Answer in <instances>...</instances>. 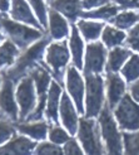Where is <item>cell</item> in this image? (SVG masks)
Here are the masks:
<instances>
[{"label":"cell","instance_id":"obj_1","mask_svg":"<svg viewBox=\"0 0 139 155\" xmlns=\"http://www.w3.org/2000/svg\"><path fill=\"white\" fill-rule=\"evenodd\" d=\"M99 124L102 129V135L107 145V151L109 154H120L122 153V136L117 130V125L110 114L109 105L104 106L100 112Z\"/></svg>","mask_w":139,"mask_h":155},{"label":"cell","instance_id":"obj_2","mask_svg":"<svg viewBox=\"0 0 139 155\" xmlns=\"http://www.w3.org/2000/svg\"><path fill=\"white\" fill-rule=\"evenodd\" d=\"M87 80V117H94L100 114L103 106V78L98 74L85 73Z\"/></svg>","mask_w":139,"mask_h":155},{"label":"cell","instance_id":"obj_3","mask_svg":"<svg viewBox=\"0 0 139 155\" xmlns=\"http://www.w3.org/2000/svg\"><path fill=\"white\" fill-rule=\"evenodd\" d=\"M48 44V39H43L40 42L35 43L32 48H29L23 56L18 59L17 64H15L11 69L5 72V77L9 80H18L20 76L24 74L28 69L32 67L33 64H35L34 62L36 61H40L42 59V54H43V51L45 48V45Z\"/></svg>","mask_w":139,"mask_h":155},{"label":"cell","instance_id":"obj_4","mask_svg":"<svg viewBox=\"0 0 139 155\" xmlns=\"http://www.w3.org/2000/svg\"><path fill=\"white\" fill-rule=\"evenodd\" d=\"M115 117L122 129L138 130L139 129V105L135 104L129 95H125L115 108Z\"/></svg>","mask_w":139,"mask_h":155},{"label":"cell","instance_id":"obj_5","mask_svg":"<svg viewBox=\"0 0 139 155\" xmlns=\"http://www.w3.org/2000/svg\"><path fill=\"white\" fill-rule=\"evenodd\" d=\"M78 137L82 141L84 150L88 154H103V148L100 144L98 124L93 120L82 119L79 125Z\"/></svg>","mask_w":139,"mask_h":155},{"label":"cell","instance_id":"obj_6","mask_svg":"<svg viewBox=\"0 0 139 155\" xmlns=\"http://www.w3.org/2000/svg\"><path fill=\"white\" fill-rule=\"evenodd\" d=\"M0 23H2L3 28L9 33V35L11 38V42L17 43L21 48L28 45L30 42L38 39V38L42 35V33H39L38 30L32 29L30 27L18 24V23L8 20V19H2Z\"/></svg>","mask_w":139,"mask_h":155},{"label":"cell","instance_id":"obj_7","mask_svg":"<svg viewBox=\"0 0 139 155\" xmlns=\"http://www.w3.org/2000/svg\"><path fill=\"white\" fill-rule=\"evenodd\" d=\"M32 77L33 80L36 82V87H38V95H39V102L35 108V111L33 115H29L28 119L29 120H39L43 115V110L46 102V90H48L49 84H50V76L49 72L42 66H36L33 71H32Z\"/></svg>","mask_w":139,"mask_h":155},{"label":"cell","instance_id":"obj_8","mask_svg":"<svg viewBox=\"0 0 139 155\" xmlns=\"http://www.w3.org/2000/svg\"><path fill=\"white\" fill-rule=\"evenodd\" d=\"M18 102L20 105V117L25 119L29 116L30 111L34 108L35 105V94L33 86V77H25L18 87L17 91Z\"/></svg>","mask_w":139,"mask_h":155},{"label":"cell","instance_id":"obj_9","mask_svg":"<svg viewBox=\"0 0 139 155\" xmlns=\"http://www.w3.org/2000/svg\"><path fill=\"white\" fill-rule=\"evenodd\" d=\"M68 59H69V51H68L66 42L50 44V47L48 49L46 61L51 66L54 74H55V77L59 81H61V71H63V68L68 63Z\"/></svg>","mask_w":139,"mask_h":155},{"label":"cell","instance_id":"obj_10","mask_svg":"<svg viewBox=\"0 0 139 155\" xmlns=\"http://www.w3.org/2000/svg\"><path fill=\"white\" fill-rule=\"evenodd\" d=\"M107 52L102 43H90L87 47L85 57V73H99L102 72Z\"/></svg>","mask_w":139,"mask_h":155},{"label":"cell","instance_id":"obj_11","mask_svg":"<svg viewBox=\"0 0 139 155\" xmlns=\"http://www.w3.org/2000/svg\"><path fill=\"white\" fill-rule=\"evenodd\" d=\"M66 87L75 101L76 108L80 114H83V94H84V84L82 81V77L75 68L70 67L68 69L66 76Z\"/></svg>","mask_w":139,"mask_h":155},{"label":"cell","instance_id":"obj_12","mask_svg":"<svg viewBox=\"0 0 139 155\" xmlns=\"http://www.w3.org/2000/svg\"><path fill=\"white\" fill-rule=\"evenodd\" d=\"M107 90H108V101H109V107L114 108L119 104L122 96L124 95L125 91V83L119 76L115 73L108 72L107 74Z\"/></svg>","mask_w":139,"mask_h":155},{"label":"cell","instance_id":"obj_13","mask_svg":"<svg viewBox=\"0 0 139 155\" xmlns=\"http://www.w3.org/2000/svg\"><path fill=\"white\" fill-rule=\"evenodd\" d=\"M0 107L2 110L5 111L11 119L18 117V106L14 101V95H13V83L11 80L6 78L3 88L0 91Z\"/></svg>","mask_w":139,"mask_h":155},{"label":"cell","instance_id":"obj_14","mask_svg":"<svg viewBox=\"0 0 139 155\" xmlns=\"http://www.w3.org/2000/svg\"><path fill=\"white\" fill-rule=\"evenodd\" d=\"M60 115H61V120L65 127L69 130V133L75 134L76 131V124H78V119H76V114L75 110L69 100L68 95L64 94L61 97V104H60Z\"/></svg>","mask_w":139,"mask_h":155},{"label":"cell","instance_id":"obj_15","mask_svg":"<svg viewBox=\"0 0 139 155\" xmlns=\"http://www.w3.org/2000/svg\"><path fill=\"white\" fill-rule=\"evenodd\" d=\"M35 148V143L29 139L18 136L14 137L10 143L0 148V154H28Z\"/></svg>","mask_w":139,"mask_h":155},{"label":"cell","instance_id":"obj_16","mask_svg":"<svg viewBox=\"0 0 139 155\" xmlns=\"http://www.w3.org/2000/svg\"><path fill=\"white\" fill-rule=\"evenodd\" d=\"M51 6L74 20L80 15V0H51Z\"/></svg>","mask_w":139,"mask_h":155},{"label":"cell","instance_id":"obj_17","mask_svg":"<svg viewBox=\"0 0 139 155\" xmlns=\"http://www.w3.org/2000/svg\"><path fill=\"white\" fill-rule=\"evenodd\" d=\"M11 15H13L15 19H18V20H20V21L29 23V24H32V25L39 27L38 21H36L35 18L33 17V14H32V12H30L28 4L24 2V0H14Z\"/></svg>","mask_w":139,"mask_h":155},{"label":"cell","instance_id":"obj_18","mask_svg":"<svg viewBox=\"0 0 139 155\" xmlns=\"http://www.w3.org/2000/svg\"><path fill=\"white\" fill-rule=\"evenodd\" d=\"M49 23H50V33L53 38L60 39V38H64L68 34V24L65 19L59 13L51 10L49 14Z\"/></svg>","mask_w":139,"mask_h":155},{"label":"cell","instance_id":"obj_19","mask_svg":"<svg viewBox=\"0 0 139 155\" xmlns=\"http://www.w3.org/2000/svg\"><path fill=\"white\" fill-rule=\"evenodd\" d=\"M60 94H61V87L57 82H51L49 97H48V110H46V116H48V119H51L54 121H57V119H58V104H59Z\"/></svg>","mask_w":139,"mask_h":155},{"label":"cell","instance_id":"obj_20","mask_svg":"<svg viewBox=\"0 0 139 155\" xmlns=\"http://www.w3.org/2000/svg\"><path fill=\"white\" fill-rule=\"evenodd\" d=\"M15 127L23 134H26L36 140H43L46 136V126L45 122H38V124H15Z\"/></svg>","mask_w":139,"mask_h":155},{"label":"cell","instance_id":"obj_21","mask_svg":"<svg viewBox=\"0 0 139 155\" xmlns=\"http://www.w3.org/2000/svg\"><path fill=\"white\" fill-rule=\"evenodd\" d=\"M130 57V52L125 48H114L109 53V61H108V72H117L118 69L123 66V63L125 62V59Z\"/></svg>","mask_w":139,"mask_h":155},{"label":"cell","instance_id":"obj_22","mask_svg":"<svg viewBox=\"0 0 139 155\" xmlns=\"http://www.w3.org/2000/svg\"><path fill=\"white\" fill-rule=\"evenodd\" d=\"M72 38H70V49H72V53H73V61H74V64L78 67V68H82V57H83V42L80 39V35L78 33V29L75 27H73V30H72Z\"/></svg>","mask_w":139,"mask_h":155},{"label":"cell","instance_id":"obj_23","mask_svg":"<svg viewBox=\"0 0 139 155\" xmlns=\"http://www.w3.org/2000/svg\"><path fill=\"white\" fill-rule=\"evenodd\" d=\"M78 25L82 30L83 35L85 37V39L88 41H94L100 35V32L104 27L103 23H95V21H85L82 20L78 23Z\"/></svg>","mask_w":139,"mask_h":155},{"label":"cell","instance_id":"obj_24","mask_svg":"<svg viewBox=\"0 0 139 155\" xmlns=\"http://www.w3.org/2000/svg\"><path fill=\"white\" fill-rule=\"evenodd\" d=\"M103 42L108 45V47H114V45L122 44L123 41L125 39V33L120 32V30H117L112 27H107L103 32Z\"/></svg>","mask_w":139,"mask_h":155},{"label":"cell","instance_id":"obj_25","mask_svg":"<svg viewBox=\"0 0 139 155\" xmlns=\"http://www.w3.org/2000/svg\"><path fill=\"white\" fill-rule=\"evenodd\" d=\"M122 73L127 78L128 82H132L138 78L139 77V56L138 54H133L130 57L128 63L123 67Z\"/></svg>","mask_w":139,"mask_h":155},{"label":"cell","instance_id":"obj_26","mask_svg":"<svg viewBox=\"0 0 139 155\" xmlns=\"http://www.w3.org/2000/svg\"><path fill=\"white\" fill-rule=\"evenodd\" d=\"M18 54V49L14 45V42L6 41L0 47V67L4 64H11L14 57Z\"/></svg>","mask_w":139,"mask_h":155},{"label":"cell","instance_id":"obj_27","mask_svg":"<svg viewBox=\"0 0 139 155\" xmlns=\"http://www.w3.org/2000/svg\"><path fill=\"white\" fill-rule=\"evenodd\" d=\"M118 13V6L114 5H104L100 9L89 12V13H80L83 18H100V19H109Z\"/></svg>","mask_w":139,"mask_h":155},{"label":"cell","instance_id":"obj_28","mask_svg":"<svg viewBox=\"0 0 139 155\" xmlns=\"http://www.w3.org/2000/svg\"><path fill=\"white\" fill-rule=\"evenodd\" d=\"M139 20V15L133 13V12H125V13H122L119 15H117L114 23L115 25L120 29H127L129 27H132L134 23H137Z\"/></svg>","mask_w":139,"mask_h":155},{"label":"cell","instance_id":"obj_29","mask_svg":"<svg viewBox=\"0 0 139 155\" xmlns=\"http://www.w3.org/2000/svg\"><path fill=\"white\" fill-rule=\"evenodd\" d=\"M124 145L127 154H139V133L124 134Z\"/></svg>","mask_w":139,"mask_h":155},{"label":"cell","instance_id":"obj_30","mask_svg":"<svg viewBox=\"0 0 139 155\" xmlns=\"http://www.w3.org/2000/svg\"><path fill=\"white\" fill-rule=\"evenodd\" d=\"M49 137H50V140H51L53 143H55V144H63V143H66L69 139H70L69 134H66L63 129H60V127H58V126L53 127V129L50 130Z\"/></svg>","mask_w":139,"mask_h":155},{"label":"cell","instance_id":"obj_31","mask_svg":"<svg viewBox=\"0 0 139 155\" xmlns=\"http://www.w3.org/2000/svg\"><path fill=\"white\" fill-rule=\"evenodd\" d=\"M29 3L34 8L38 18L40 20V24L43 27H45L46 25V12H45V6H44L43 0H29Z\"/></svg>","mask_w":139,"mask_h":155},{"label":"cell","instance_id":"obj_32","mask_svg":"<svg viewBox=\"0 0 139 155\" xmlns=\"http://www.w3.org/2000/svg\"><path fill=\"white\" fill-rule=\"evenodd\" d=\"M14 134L13 126L6 121H0V144L6 141Z\"/></svg>","mask_w":139,"mask_h":155},{"label":"cell","instance_id":"obj_33","mask_svg":"<svg viewBox=\"0 0 139 155\" xmlns=\"http://www.w3.org/2000/svg\"><path fill=\"white\" fill-rule=\"evenodd\" d=\"M38 154H61V149L58 148L55 144L43 143L36 148Z\"/></svg>","mask_w":139,"mask_h":155},{"label":"cell","instance_id":"obj_34","mask_svg":"<svg viewBox=\"0 0 139 155\" xmlns=\"http://www.w3.org/2000/svg\"><path fill=\"white\" fill-rule=\"evenodd\" d=\"M64 153L65 154H82V149L79 148V145L76 144L75 140L69 139V140L66 141V144H65Z\"/></svg>","mask_w":139,"mask_h":155},{"label":"cell","instance_id":"obj_35","mask_svg":"<svg viewBox=\"0 0 139 155\" xmlns=\"http://www.w3.org/2000/svg\"><path fill=\"white\" fill-rule=\"evenodd\" d=\"M109 0H83V8L85 9H91V8H95V6H100V5H105Z\"/></svg>","mask_w":139,"mask_h":155},{"label":"cell","instance_id":"obj_36","mask_svg":"<svg viewBox=\"0 0 139 155\" xmlns=\"http://www.w3.org/2000/svg\"><path fill=\"white\" fill-rule=\"evenodd\" d=\"M129 47H132L133 49L139 52V35H129V39L127 42Z\"/></svg>","mask_w":139,"mask_h":155},{"label":"cell","instance_id":"obj_37","mask_svg":"<svg viewBox=\"0 0 139 155\" xmlns=\"http://www.w3.org/2000/svg\"><path fill=\"white\" fill-rule=\"evenodd\" d=\"M130 92H132V96L135 101L139 104V81L133 83L132 86H130Z\"/></svg>","mask_w":139,"mask_h":155},{"label":"cell","instance_id":"obj_38","mask_svg":"<svg viewBox=\"0 0 139 155\" xmlns=\"http://www.w3.org/2000/svg\"><path fill=\"white\" fill-rule=\"evenodd\" d=\"M115 3H118L123 8H130V6H137L138 0H114Z\"/></svg>","mask_w":139,"mask_h":155},{"label":"cell","instance_id":"obj_39","mask_svg":"<svg viewBox=\"0 0 139 155\" xmlns=\"http://www.w3.org/2000/svg\"><path fill=\"white\" fill-rule=\"evenodd\" d=\"M10 8V0H0V10L8 12Z\"/></svg>","mask_w":139,"mask_h":155},{"label":"cell","instance_id":"obj_40","mask_svg":"<svg viewBox=\"0 0 139 155\" xmlns=\"http://www.w3.org/2000/svg\"><path fill=\"white\" fill-rule=\"evenodd\" d=\"M130 35H139V24L130 30Z\"/></svg>","mask_w":139,"mask_h":155},{"label":"cell","instance_id":"obj_41","mask_svg":"<svg viewBox=\"0 0 139 155\" xmlns=\"http://www.w3.org/2000/svg\"><path fill=\"white\" fill-rule=\"evenodd\" d=\"M137 8H139V0H138V2H137Z\"/></svg>","mask_w":139,"mask_h":155},{"label":"cell","instance_id":"obj_42","mask_svg":"<svg viewBox=\"0 0 139 155\" xmlns=\"http://www.w3.org/2000/svg\"><path fill=\"white\" fill-rule=\"evenodd\" d=\"M2 39H3V35H2V34H0V41H2Z\"/></svg>","mask_w":139,"mask_h":155}]
</instances>
